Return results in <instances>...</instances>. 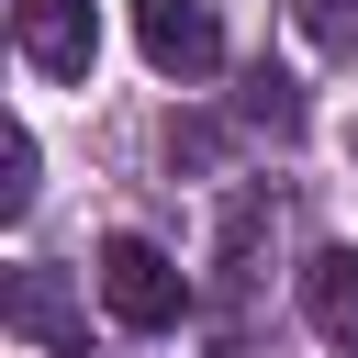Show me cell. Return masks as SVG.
<instances>
[{"mask_svg": "<svg viewBox=\"0 0 358 358\" xmlns=\"http://www.w3.org/2000/svg\"><path fill=\"white\" fill-rule=\"evenodd\" d=\"M101 302H112V324L168 336V324L190 313V268H179L157 235H112V246H101Z\"/></svg>", "mask_w": 358, "mask_h": 358, "instance_id": "cell-1", "label": "cell"}, {"mask_svg": "<svg viewBox=\"0 0 358 358\" xmlns=\"http://www.w3.org/2000/svg\"><path fill=\"white\" fill-rule=\"evenodd\" d=\"M291 22H302V45H324V56H358V0H291Z\"/></svg>", "mask_w": 358, "mask_h": 358, "instance_id": "cell-6", "label": "cell"}, {"mask_svg": "<svg viewBox=\"0 0 358 358\" xmlns=\"http://www.w3.org/2000/svg\"><path fill=\"white\" fill-rule=\"evenodd\" d=\"M0 213H34V134L11 123V145H0Z\"/></svg>", "mask_w": 358, "mask_h": 358, "instance_id": "cell-8", "label": "cell"}, {"mask_svg": "<svg viewBox=\"0 0 358 358\" xmlns=\"http://www.w3.org/2000/svg\"><path fill=\"white\" fill-rule=\"evenodd\" d=\"M134 45H145V67L157 78H213L224 67V11L213 0H134Z\"/></svg>", "mask_w": 358, "mask_h": 358, "instance_id": "cell-2", "label": "cell"}, {"mask_svg": "<svg viewBox=\"0 0 358 358\" xmlns=\"http://www.w3.org/2000/svg\"><path fill=\"white\" fill-rule=\"evenodd\" d=\"M302 324L358 358V246H313V268H302Z\"/></svg>", "mask_w": 358, "mask_h": 358, "instance_id": "cell-4", "label": "cell"}, {"mask_svg": "<svg viewBox=\"0 0 358 358\" xmlns=\"http://www.w3.org/2000/svg\"><path fill=\"white\" fill-rule=\"evenodd\" d=\"M11 324H22L34 347H90L78 313H67V291H56V268H22V280H11Z\"/></svg>", "mask_w": 358, "mask_h": 358, "instance_id": "cell-5", "label": "cell"}, {"mask_svg": "<svg viewBox=\"0 0 358 358\" xmlns=\"http://www.w3.org/2000/svg\"><path fill=\"white\" fill-rule=\"evenodd\" d=\"M246 123H257V134H302V101H291V78H268V67H257V78H246Z\"/></svg>", "mask_w": 358, "mask_h": 358, "instance_id": "cell-7", "label": "cell"}, {"mask_svg": "<svg viewBox=\"0 0 358 358\" xmlns=\"http://www.w3.org/2000/svg\"><path fill=\"white\" fill-rule=\"evenodd\" d=\"M11 45L34 78H90L101 67V11L90 0H11Z\"/></svg>", "mask_w": 358, "mask_h": 358, "instance_id": "cell-3", "label": "cell"}]
</instances>
